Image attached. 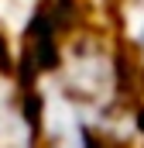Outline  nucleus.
<instances>
[{"mask_svg":"<svg viewBox=\"0 0 144 148\" xmlns=\"http://www.w3.org/2000/svg\"><path fill=\"white\" fill-rule=\"evenodd\" d=\"M0 76H17V59H14L3 31H0Z\"/></svg>","mask_w":144,"mask_h":148,"instance_id":"nucleus-1","label":"nucleus"}]
</instances>
